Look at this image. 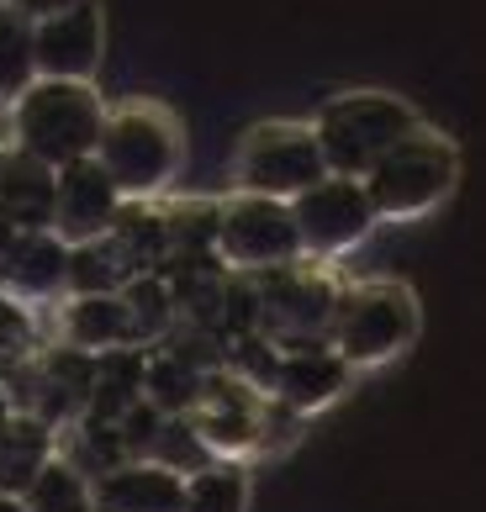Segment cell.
I'll use <instances>...</instances> for the list:
<instances>
[{"instance_id": "1", "label": "cell", "mask_w": 486, "mask_h": 512, "mask_svg": "<svg viewBox=\"0 0 486 512\" xmlns=\"http://www.w3.org/2000/svg\"><path fill=\"white\" fill-rule=\"evenodd\" d=\"M101 132H106V106L96 96V85L32 80L11 101V143L32 159H43L48 169H69L80 159H96Z\"/></svg>"}, {"instance_id": "2", "label": "cell", "mask_w": 486, "mask_h": 512, "mask_svg": "<svg viewBox=\"0 0 486 512\" xmlns=\"http://www.w3.org/2000/svg\"><path fill=\"white\" fill-rule=\"evenodd\" d=\"M418 127H423L418 111L402 96H386V90H349V96H333L312 117L328 175H344V180H365Z\"/></svg>"}, {"instance_id": "3", "label": "cell", "mask_w": 486, "mask_h": 512, "mask_svg": "<svg viewBox=\"0 0 486 512\" xmlns=\"http://www.w3.org/2000/svg\"><path fill=\"white\" fill-rule=\"evenodd\" d=\"M96 164L111 175V185L122 191L127 206L154 201L180 169V122L164 106H148V101L106 111Z\"/></svg>"}, {"instance_id": "4", "label": "cell", "mask_w": 486, "mask_h": 512, "mask_svg": "<svg viewBox=\"0 0 486 512\" xmlns=\"http://www.w3.org/2000/svg\"><path fill=\"white\" fill-rule=\"evenodd\" d=\"M418 338V301L397 280H370V286L339 291V312L328 328V349L349 370H376L397 359Z\"/></svg>"}, {"instance_id": "5", "label": "cell", "mask_w": 486, "mask_h": 512, "mask_svg": "<svg viewBox=\"0 0 486 512\" xmlns=\"http://www.w3.org/2000/svg\"><path fill=\"white\" fill-rule=\"evenodd\" d=\"M455 175H460L455 143L418 127L413 138H402L360 185H365V196H370L381 222H413L423 212H434V206L455 191Z\"/></svg>"}, {"instance_id": "6", "label": "cell", "mask_w": 486, "mask_h": 512, "mask_svg": "<svg viewBox=\"0 0 486 512\" xmlns=\"http://www.w3.org/2000/svg\"><path fill=\"white\" fill-rule=\"evenodd\" d=\"M233 180L243 196H270V201H296L328 180L323 148H317L312 122H259L243 132L233 154Z\"/></svg>"}, {"instance_id": "7", "label": "cell", "mask_w": 486, "mask_h": 512, "mask_svg": "<svg viewBox=\"0 0 486 512\" xmlns=\"http://www.w3.org/2000/svg\"><path fill=\"white\" fill-rule=\"evenodd\" d=\"M217 264L233 275H275L302 259V238H296L291 201L270 196H228L217 206Z\"/></svg>"}, {"instance_id": "8", "label": "cell", "mask_w": 486, "mask_h": 512, "mask_svg": "<svg viewBox=\"0 0 486 512\" xmlns=\"http://www.w3.org/2000/svg\"><path fill=\"white\" fill-rule=\"evenodd\" d=\"M333 312H339L333 280L302 270V264L265 275V286H259V333H265L280 354L328 344Z\"/></svg>"}, {"instance_id": "9", "label": "cell", "mask_w": 486, "mask_h": 512, "mask_svg": "<svg viewBox=\"0 0 486 512\" xmlns=\"http://www.w3.org/2000/svg\"><path fill=\"white\" fill-rule=\"evenodd\" d=\"M291 217H296V238H302V259H339L360 249L381 222L365 185L344 175H328L312 191H302L291 201Z\"/></svg>"}, {"instance_id": "10", "label": "cell", "mask_w": 486, "mask_h": 512, "mask_svg": "<svg viewBox=\"0 0 486 512\" xmlns=\"http://www.w3.org/2000/svg\"><path fill=\"white\" fill-rule=\"evenodd\" d=\"M101 53H106V22H101L96 0H80V6H69V11L32 27L37 80H80V85H90V74L101 69Z\"/></svg>"}, {"instance_id": "11", "label": "cell", "mask_w": 486, "mask_h": 512, "mask_svg": "<svg viewBox=\"0 0 486 512\" xmlns=\"http://www.w3.org/2000/svg\"><path fill=\"white\" fill-rule=\"evenodd\" d=\"M122 191L111 185V175L96 164V159H80L59 169V201H53V233H59L69 249L80 243H96L106 238L122 217Z\"/></svg>"}, {"instance_id": "12", "label": "cell", "mask_w": 486, "mask_h": 512, "mask_svg": "<svg viewBox=\"0 0 486 512\" xmlns=\"http://www.w3.org/2000/svg\"><path fill=\"white\" fill-rule=\"evenodd\" d=\"M53 201H59V169L0 143V217L16 233H53Z\"/></svg>"}, {"instance_id": "13", "label": "cell", "mask_w": 486, "mask_h": 512, "mask_svg": "<svg viewBox=\"0 0 486 512\" xmlns=\"http://www.w3.org/2000/svg\"><path fill=\"white\" fill-rule=\"evenodd\" d=\"M69 286V243L59 233H16L11 254L0 259V296L22 301H53Z\"/></svg>"}, {"instance_id": "14", "label": "cell", "mask_w": 486, "mask_h": 512, "mask_svg": "<svg viewBox=\"0 0 486 512\" xmlns=\"http://www.w3.org/2000/svg\"><path fill=\"white\" fill-rule=\"evenodd\" d=\"M344 386H349V365H344V359L333 354L328 344L291 349V354H280V375H275L270 402L291 407L296 417H307V412H323Z\"/></svg>"}, {"instance_id": "15", "label": "cell", "mask_w": 486, "mask_h": 512, "mask_svg": "<svg viewBox=\"0 0 486 512\" xmlns=\"http://www.w3.org/2000/svg\"><path fill=\"white\" fill-rule=\"evenodd\" d=\"M59 333L69 349L80 354H117V349H138L133 344V317H127V301L122 296H69L64 301V317H59Z\"/></svg>"}, {"instance_id": "16", "label": "cell", "mask_w": 486, "mask_h": 512, "mask_svg": "<svg viewBox=\"0 0 486 512\" xmlns=\"http://www.w3.org/2000/svg\"><path fill=\"white\" fill-rule=\"evenodd\" d=\"M180 486L154 460H127L96 481V512H180Z\"/></svg>"}, {"instance_id": "17", "label": "cell", "mask_w": 486, "mask_h": 512, "mask_svg": "<svg viewBox=\"0 0 486 512\" xmlns=\"http://www.w3.org/2000/svg\"><path fill=\"white\" fill-rule=\"evenodd\" d=\"M48 460H53V428L32 412H11L0 423V497H22Z\"/></svg>"}, {"instance_id": "18", "label": "cell", "mask_w": 486, "mask_h": 512, "mask_svg": "<svg viewBox=\"0 0 486 512\" xmlns=\"http://www.w3.org/2000/svg\"><path fill=\"white\" fill-rule=\"evenodd\" d=\"M212 370H196L191 359H180L175 349L170 354H154L143 370V402L159 407L164 417H191L196 402H201V386H207Z\"/></svg>"}, {"instance_id": "19", "label": "cell", "mask_w": 486, "mask_h": 512, "mask_svg": "<svg viewBox=\"0 0 486 512\" xmlns=\"http://www.w3.org/2000/svg\"><path fill=\"white\" fill-rule=\"evenodd\" d=\"M127 280H138V275H133V264L122 259L117 243H111V233L69 249V286H64L69 296H122Z\"/></svg>"}, {"instance_id": "20", "label": "cell", "mask_w": 486, "mask_h": 512, "mask_svg": "<svg viewBox=\"0 0 486 512\" xmlns=\"http://www.w3.org/2000/svg\"><path fill=\"white\" fill-rule=\"evenodd\" d=\"M22 507L27 512H96V486H90L64 454H53V460L32 476V486L22 491Z\"/></svg>"}, {"instance_id": "21", "label": "cell", "mask_w": 486, "mask_h": 512, "mask_svg": "<svg viewBox=\"0 0 486 512\" xmlns=\"http://www.w3.org/2000/svg\"><path fill=\"white\" fill-rule=\"evenodd\" d=\"M243 507H249V476H243L238 460H212L180 486V512H243Z\"/></svg>"}, {"instance_id": "22", "label": "cell", "mask_w": 486, "mask_h": 512, "mask_svg": "<svg viewBox=\"0 0 486 512\" xmlns=\"http://www.w3.org/2000/svg\"><path fill=\"white\" fill-rule=\"evenodd\" d=\"M127 317H133V344H154V338L170 333V322H175V291H170V280L164 275H138V280H127Z\"/></svg>"}, {"instance_id": "23", "label": "cell", "mask_w": 486, "mask_h": 512, "mask_svg": "<svg viewBox=\"0 0 486 512\" xmlns=\"http://www.w3.org/2000/svg\"><path fill=\"white\" fill-rule=\"evenodd\" d=\"M37 80L32 64V22H22L6 0H0V101H16Z\"/></svg>"}, {"instance_id": "24", "label": "cell", "mask_w": 486, "mask_h": 512, "mask_svg": "<svg viewBox=\"0 0 486 512\" xmlns=\"http://www.w3.org/2000/svg\"><path fill=\"white\" fill-rule=\"evenodd\" d=\"M148 460L154 465H164L170 476H196V470H207L217 454L207 449V439L196 433V423L191 417H164V428H159V439H154V449H148Z\"/></svg>"}, {"instance_id": "25", "label": "cell", "mask_w": 486, "mask_h": 512, "mask_svg": "<svg viewBox=\"0 0 486 512\" xmlns=\"http://www.w3.org/2000/svg\"><path fill=\"white\" fill-rule=\"evenodd\" d=\"M32 312L22 307V301L0 296V365H22V359L32 354Z\"/></svg>"}, {"instance_id": "26", "label": "cell", "mask_w": 486, "mask_h": 512, "mask_svg": "<svg viewBox=\"0 0 486 512\" xmlns=\"http://www.w3.org/2000/svg\"><path fill=\"white\" fill-rule=\"evenodd\" d=\"M6 6L22 16V22H48V16H59V11H69V6H80V0H6Z\"/></svg>"}, {"instance_id": "27", "label": "cell", "mask_w": 486, "mask_h": 512, "mask_svg": "<svg viewBox=\"0 0 486 512\" xmlns=\"http://www.w3.org/2000/svg\"><path fill=\"white\" fill-rule=\"evenodd\" d=\"M11 243H16V227H11L6 217H0V259H6V254H11Z\"/></svg>"}, {"instance_id": "28", "label": "cell", "mask_w": 486, "mask_h": 512, "mask_svg": "<svg viewBox=\"0 0 486 512\" xmlns=\"http://www.w3.org/2000/svg\"><path fill=\"white\" fill-rule=\"evenodd\" d=\"M0 512H27V507H22V497H0Z\"/></svg>"}, {"instance_id": "29", "label": "cell", "mask_w": 486, "mask_h": 512, "mask_svg": "<svg viewBox=\"0 0 486 512\" xmlns=\"http://www.w3.org/2000/svg\"><path fill=\"white\" fill-rule=\"evenodd\" d=\"M6 417H11V396L0 391V423H6Z\"/></svg>"}]
</instances>
